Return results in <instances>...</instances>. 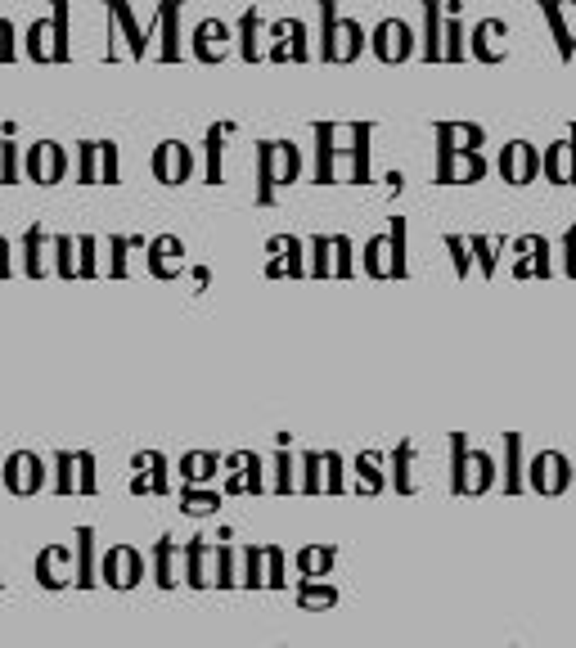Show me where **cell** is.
<instances>
[{"mask_svg": "<svg viewBox=\"0 0 576 648\" xmlns=\"http://www.w3.org/2000/svg\"><path fill=\"white\" fill-rule=\"evenodd\" d=\"M297 176V149L293 144H279V140H266L257 149V203H270L279 185Z\"/></svg>", "mask_w": 576, "mask_h": 648, "instance_id": "6da1fadb", "label": "cell"}, {"mask_svg": "<svg viewBox=\"0 0 576 648\" xmlns=\"http://www.w3.org/2000/svg\"><path fill=\"white\" fill-rule=\"evenodd\" d=\"M0 477H5V491L9 495L27 500V495L45 491V482H50V468H45V459L36 455V450H9V455L0 459Z\"/></svg>", "mask_w": 576, "mask_h": 648, "instance_id": "7a4b0ae2", "label": "cell"}, {"mask_svg": "<svg viewBox=\"0 0 576 648\" xmlns=\"http://www.w3.org/2000/svg\"><path fill=\"white\" fill-rule=\"evenodd\" d=\"M144 581V554L135 545H108L99 554V585L108 590H135Z\"/></svg>", "mask_w": 576, "mask_h": 648, "instance_id": "3957f363", "label": "cell"}, {"mask_svg": "<svg viewBox=\"0 0 576 648\" xmlns=\"http://www.w3.org/2000/svg\"><path fill=\"white\" fill-rule=\"evenodd\" d=\"M68 149H63L59 140H36L23 149V176L32 180V185H59L63 176H68Z\"/></svg>", "mask_w": 576, "mask_h": 648, "instance_id": "277c9868", "label": "cell"}, {"mask_svg": "<svg viewBox=\"0 0 576 648\" xmlns=\"http://www.w3.org/2000/svg\"><path fill=\"white\" fill-rule=\"evenodd\" d=\"M149 171L158 185H185L194 176V149L180 140H158L149 153Z\"/></svg>", "mask_w": 576, "mask_h": 648, "instance_id": "5b68a950", "label": "cell"}, {"mask_svg": "<svg viewBox=\"0 0 576 648\" xmlns=\"http://www.w3.org/2000/svg\"><path fill=\"white\" fill-rule=\"evenodd\" d=\"M36 585L41 590H68L72 581H77V554H72V545H45L41 554H36Z\"/></svg>", "mask_w": 576, "mask_h": 648, "instance_id": "8992f818", "label": "cell"}, {"mask_svg": "<svg viewBox=\"0 0 576 648\" xmlns=\"http://www.w3.org/2000/svg\"><path fill=\"white\" fill-rule=\"evenodd\" d=\"M131 468V495H171V468L162 450H135Z\"/></svg>", "mask_w": 576, "mask_h": 648, "instance_id": "52a82bcc", "label": "cell"}, {"mask_svg": "<svg viewBox=\"0 0 576 648\" xmlns=\"http://www.w3.org/2000/svg\"><path fill=\"white\" fill-rule=\"evenodd\" d=\"M144 270L153 279H180V270H185V243H180V234H153L149 248H144Z\"/></svg>", "mask_w": 576, "mask_h": 648, "instance_id": "ba28073f", "label": "cell"}, {"mask_svg": "<svg viewBox=\"0 0 576 648\" xmlns=\"http://www.w3.org/2000/svg\"><path fill=\"white\" fill-rule=\"evenodd\" d=\"M108 27L122 36L126 59H144V54H149L153 36H149V27H140V18H135V9L126 5V0H108Z\"/></svg>", "mask_w": 576, "mask_h": 648, "instance_id": "9c48e42d", "label": "cell"}, {"mask_svg": "<svg viewBox=\"0 0 576 648\" xmlns=\"http://www.w3.org/2000/svg\"><path fill=\"white\" fill-rule=\"evenodd\" d=\"M149 36H158L153 59H162V63H176L180 59V0H162L158 14H153Z\"/></svg>", "mask_w": 576, "mask_h": 648, "instance_id": "30bf717a", "label": "cell"}, {"mask_svg": "<svg viewBox=\"0 0 576 648\" xmlns=\"http://www.w3.org/2000/svg\"><path fill=\"white\" fill-rule=\"evenodd\" d=\"M225 468H230V482H225V495H257L266 491V482H261V459L252 455V450H234V455H225Z\"/></svg>", "mask_w": 576, "mask_h": 648, "instance_id": "8fae6325", "label": "cell"}, {"mask_svg": "<svg viewBox=\"0 0 576 648\" xmlns=\"http://www.w3.org/2000/svg\"><path fill=\"white\" fill-rule=\"evenodd\" d=\"M189 45H194L198 63H221L225 45H230V27H225L221 18H203V23L194 27V36H189Z\"/></svg>", "mask_w": 576, "mask_h": 648, "instance_id": "7c38bea8", "label": "cell"}, {"mask_svg": "<svg viewBox=\"0 0 576 648\" xmlns=\"http://www.w3.org/2000/svg\"><path fill=\"white\" fill-rule=\"evenodd\" d=\"M180 563H185V545H176L171 536H158L153 540V581L162 590H176L185 576H180Z\"/></svg>", "mask_w": 576, "mask_h": 648, "instance_id": "4fadbf2b", "label": "cell"}, {"mask_svg": "<svg viewBox=\"0 0 576 648\" xmlns=\"http://www.w3.org/2000/svg\"><path fill=\"white\" fill-rule=\"evenodd\" d=\"M72 554H77V590H95L99 585V558H95V527L72 531Z\"/></svg>", "mask_w": 576, "mask_h": 648, "instance_id": "5bb4252c", "label": "cell"}, {"mask_svg": "<svg viewBox=\"0 0 576 648\" xmlns=\"http://www.w3.org/2000/svg\"><path fill=\"white\" fill-rule=\"evenodd\" d=\"M207 563H216V549L207 545L203 536L185 540V585H189V590H207V585H212Z\"/></svg>", "mask_w": 576, "mask_h": 648, "instance_id": "9a60e30c", "label": "cell"}, {"mask_svg": "<svg viewBox=\"0 0 576 648\" xmlns=\"http://www.w3.org/2000/svg\"><path fill=\"white\" fill-rule=\"evenodd\" d=\"M234 135V122H216L207 126L203 135V176L207 185H221V153H225V140Z\"/></svg>", "mask_w": 576, "mask_h": 648, "instance_id": "2e32d148", "label": "cell"}, {"mask_svg": "<svg viewBox=\"0 0 576 648\" xmlns=\"http://www.w3.org/2000/svg\"><path fill=\"white\" fill-rule=\"evenodd\" d=\"M221 464L225 459L216 455V450H189V455H180V486L207 482V477H216V468Z\"/></svg>", "mask_w": 576, "mask_h": 648, "instance_id": "e0dca14e", "label": "cell"}, {"mask_svg": "<svg viewBox=\"0 0 576 648\" xmlns=\"http://www.w3.org/2000/svg\"><path fill=\"white\" fill-rule=\"evenodd\" d=\"M50 464H54V477H50L54 495H72V491H77V486H81V455H77V450H54Z\"/></svg>", "mask_w": 576, "mask_h": 648, "instance_id": "ac0fdd59", "label": "cell"}, {"mask_svg": "<svg viewBox=\"0 0 576 648\" xmlns=\"http://www.w3.org/2000/svg\"><path fill=\"white\" fill-rule=\"evenodd\" d=\"M45 248H50V234L41 230V225H27L23 230V275L27 279H41L45 270Z\"/></svg>", "mask_w": 576, "mask_h": 648, "instance_id": "d6986e66", "label": "cell"}, {"mask_svg": "<svg viewBox=\"0 0 576 648\" xmlns=\"http://www.w3.org/2000/svg\"><path fill=\"white\" fill-rule=\"evenodd\" d=\"M77 185H104V140L77 144Z\"/></svg>", "mask_w": 576, "mask_h": 648, "instance_id": "ffe728a7", "label": "cell"}, {"mask_svg": "<svg viewBox=\"0 0 576 648\" xmlns=\"http://www.w3.org/2000/svg\"><path fill=\"white\" fill-rule=\"evenodd\" d=\"M23 50L36 63H54V18H36L23 32Z\"/></svg>", "mask_w": 576, "mask_h": 648, "instance_id": "44dd1931", "label": "cell"}, {"mask_svg": "<svg viewBox=\"0 0 576 648\" xmlns=\"http://www.w3.org/2000/svg\"><path fill=\"white\" fill-rule=\"evenodd\" d=\"M54 63H72V0H54Z\"/></svg>", "mask_w": 576, "mask_h": 648, "instance_id": "7402d4cb", "label": "cell"}, {"mask_svg": "<svg viewBox=\"0 0 576 648\" xmlns=\"http://www.w3.org/2000/svg\"><path fill=\"white\" fill-rule=\"evenodd\" d=\"M50 252H54V275H59V279H77L81 239H72V234H50Z\"/></svg>", "mask_w": 576, "mask_h": 648, "instance_id": "603a6c76", "label": "cell"}, {"mask_svg": "<svg viewBox=\"0 0 576 648\" xmlns=\"http://www.w3.org/2000/svg\"><path fill=\"white\" fill-rule=\"evenodd\" d=\"M135 248H149V243L140 239V234H113V239H108V275L113 279H126V257H131Z\"/></svg>", "mask_w": 576, "mask_h": 648, "instance_id": "cb8c5ba5", "label": "cell"}, {"mask_svg": "<svg viewBox=\"0 0 576 648\" xmlns=\"http://www.w3.org/2000/svg\"><path fill=\"white\" fill-rule=\"evenodd\" d=\"M221 509V491H203V486H180V513L189 518H207Z\"/></svg>", "mask_w": 576, "mask_h": 648, "instance_id": "d4e9b609", "label": "cell"}, {"mask_svg": "<svg viewBox=\"0 0 576 648\" xmlns=\"http://www.w3.org/2000/svg\"><path fill=\"white\" fill-rule=\"evenodd\" d=\"M239 585H248V590L266 585V545H248V549H243V576H239Z\"/></svg>", "mask_w": 576, "mask_h": 648, "instance_id": "484cf974", "label": "cell"}, {"mask_svg": "<svg viewBox=\"0 0 576 648\" xmlns=\"http://www.w3.org/2000/svg\"><path fill=\"white\" fill-rule=\"evenodd\" d=\"M14 180H23V144L5 135L0 140V185H14Z\"/></svg>", "mask_w": 576, "mask_h": 648, "instance_id": "4316f807", "label": "cell"}, {"mask_svg": "<svg viewBox=\"0 0 576 648\" xmlns=\"http://www.w3.org/2000/svg\"><path fill=\"white\" fill-rule=\"evenodd\" d=\"M257 32H261V18H257V9H248V14H243L239 18V54H243V59H257Z\"/></svg>", "mask_w": 576, "mask_h": 648, "instance_id": "83f0119b", "label": "cell"}, {"mask_svg": "<svg viewBox=\"0 0 576 648\" xmlns=\"http://www.w3.org/2000/svg\"><path fill=\"white\" fill-rule=\"evenodd\" d=\"M378 54H383V59H401V54H405V27L401 23H383V27H378Z\"/></svg>", "mask_w": 576, "mask_h": 648, "instance_id": "f1b7e54d", "label": "cell"}, {"mask_svg": "<svg viewBox=\"0 0 576 648\" xmlns=\"http://www.w3.org/2000/svg\"><path fill=\"white\" fill-rule=\"evenodd\" d=\"M329 563H333V549H320V545H311V549L297 554V567H302V576H311V581L329 572Z\"/></svg>", "mask_w": 576, "mask_h": 648, "instance_id": "f546056e", "label": "cell"}, {"mask_svg": "<svg viewBox=\"0 0 576 648\" xmlns=\"http://www.w3.org/2000/svg\"><path fill=\"white\" fill-rule=\"evenodd\" d=\"M77 239H81L77 279H95V275H99V239H95V234H77Z\"/></svg>", "mask_w": 576, "mask_h": 648, "instance_id": "4dcf8cb0", "label": "cell"}, {"mask_svg": "<svg viewBox=\"0 0 576 648\" xmlns=\"http://www.w3.org/2000/svg\"><path fill=\"white\" fill-rule=\"evenodd\" d=\"M333 599H338V594H333L329 585H315L311 576H306V581L297 585V603H306V608H329Z\"/></svg>", "mask_w": 576, "mask_h": 648, "instance_id": "1f68e13d", "label": "cell"}, {"mask_svg": "<svg viewBox=\"0 0 576 648\" xmlns=\"http://www.w3.org/2000/svg\"><path fill=\"white\" fill-rule=\"evenodd\" d=\"M239 576H234V549L230 545H216V590H225V585H234Z\"/></svg>", "mask_w": 576, "mask_h": 648, "instance_id": "d6a6232c", "label": "cell"}, {"mask_svg": "<svg viewBox=\"0 0 576 648\" xmlns=\"http://www.w3.org/2000/svg\"><path fill=\"white\" fill-rule=\"evenodd\" d=\"M81 455V486L77 495H99V468H95V455L90 450H77Z\"/></svg>", "mask_w": 576, "mask_h": 648, "instance_id": "836d02e7", "label": "cell"}, {"mask_svg": "<svg viewBox=\"0 0 576 648\" xmlns=\"http://www.w3.org/2000/svg\"><path fill=\"white\" fill-rule=\"evenodd\" d=\"M18 59V27L9 18H0V63H14Z\"/></svg>", "mask_w": 576, "mask_h": 648, "instance_id": "e575fe53", "label": "cell"}, {"mask_svg": "<svg viewBox=\"0 0 576 648\" xmlns=\"http://www.w3.org/2000/svg\"><path fill=\"white\" fill-rule=\"evenodd\" d=\"M266 585H288L284 576V554L275 545H266Z\"/></svg>", "mask_w": 576, "mask_h": 648, "instance_id": "d590c367", "label": "cell"}, {"mask_svg": "<svg viewBox=\"0 0 576 648\" xmlns=\"http://www.w3.org/2000/svg\"><path fill=\"white\" fill-rule=\"evenodd\" d=\"M293 486V464H288V455H275V491H288Z\"/></svg>", "mask_w": 576, "mask_h": 648, "instance_id": "8d00e7d4", "label": "cell"}, {"mask_svg": "<svg viewBox=\"0 0 576 648\" xmlns=\"http://www.w3.org/2000/svg\"><path fill=\"white\" fill-rule=\"evenodd\" d=\"M14 275V243L0 234V279H9Z\"/></svg>", "mask_w": 576, "mask_h": 648, "instance_id": "74e56055", "label": "cell"}, {"mask_svg": "<svg viewBox=\"0 0 576 648\" xmlns=\"http://www.w3.org/2000/svg\"><path fill=\"white\" fill-rule=\"evenodd\" d=\"M306 491H320V455H306Z\"/></svg>", "mask_w": 576, "mask_h": 648, "instance_id": "f35d334b", "label": "cell"}, {"mask_svg": "<svg viewBox=\"0 0 576 648\" xmlns=\"http://www.w3.org/2000/svg\"><path fill=\"white\" fill-rule=\"evenodd\" d=\"M279 270H284V261H275V275ZM288 270H297V243L293 239H288Z\"/></svg>", "mask_w": 576, "mask_h": 648, "instance_id": "ab89813d", "label": "cell"}, {"mask_svg": "<svg viewBox=\"0 0 576 648\" xmlns=\"http://www.w3.org/2000/svg\"><path fill=\"white\" fill-rule=\"evenodd\" d=\"M0 572H5V563H0ZM0 585H5V576H0Z\"/></svg>", "mask_w": 576, "mask_h": 648, "instance_id": "60d3db41", "label": "cell"}, {"mask_svg": "<svg viewBox=\"0 0 576 648\" xmlns=\"http://www.w3.org/2000/svg\"><path fill=\"white\" fill-rule=\"evenodd\" d=\"M0 486H5V477H0Z\"/></svg>", "mask_w": 576, "mask_h": 648, "instance_id": "b9f144b4", "label": "cell"}]
</instances>
